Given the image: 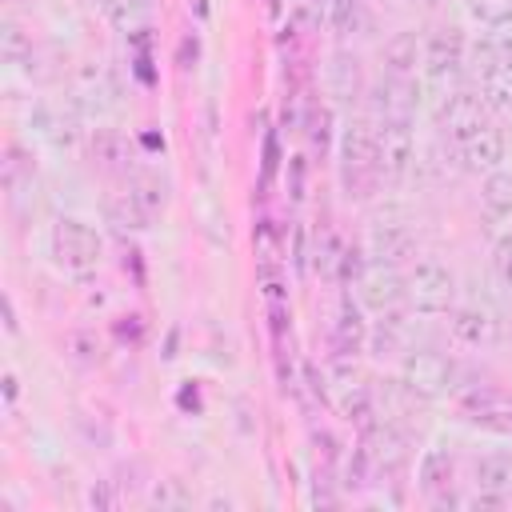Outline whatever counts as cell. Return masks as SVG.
Listing matches in <instances>:
<instances>
[{"mask_svg": "<svg viewBox=\"0 0 512 512\" xmlns=\"http://www.w3.org/2000/svg\"><path fill=\"white\" fill-rule=\"evenodd\" d=\"M340 180L348 196L364 200L380 184V164H376V120H348L340 128Z\"/></svg>", "mask_w": 512, "mask_h": 512, "instance_id": "6da1fadb", "label": "cell"}, {"mask_svg": "<svg viewBox=\"0 0 512 512\" xmlns=\"http://www.w3.org/2000/svg\"><path fill=\"white\" fill-rule=\"evenodd\" d=\"M48 248H52V260L76 280H88L100 268V256H104L100 232L80 216H60L48 232Z\"/></svg>", "mask_w": 512, "mask_h": 512, "instance_id": "7a4b0ae2", "label": "cell"}, {"mask_svg": "<svg viewBox=\"0 0 512 512\" xmlns=\"http://www.w3.org/2000/svg\"><path fill=\"white\" fill-rule=\"evenodd\" d=\"M456 384V364L436 348H408L400 356V388L416 400H440Z\"/></svg>", "mask_w": 512, "mask_h": 512, "instance_id": "3957f363", "label": "cell"}, {"mask_svg": "<svg viewBox=\"0 0 512 512\" xmlns=\"http://www.w3.org/2000/svg\"><path fill=\"white\" fill-rule=\"evenodd\" d=\"M468 64V40L460 28H436L424 36V56H420V84L432 92H444L456 84V76Z\"/></svg>", "mask_w": 512, "mask_h": 512, "instance_id": "277c9868", "label": "cell"}, {"mask_svg": "<svg viewBox=\"0 0 512 512\" xmlns=\"http://www.w3.org/2000/svg\"><path fill=\"white\" fill-rule=\"evenodd\" d=\"M404 300L416 308V312H452L456 304V272L444 264V260H416L404 276Z\"/></svg>", "mask_w": 512, "mask_h": 512, "instance_id": "5b68a950", "label": "cell"}, {"mask_svg": "<svg viewBox=\"0 0 512 512\" xmlns=\"http://www.w3.org/2000/svg\"><path fill=\"white\" fill-rule=\"evenodd\" d=\"M420 80H400V76H380L368 88V112L376 124H412L420 112Z\"/></svg>", "mask_w": 512, "mask_h": 512, "instance_id": "8992f818", "label": "cell"}, {"mask_svg": "<svg viewBox=\"0 0 512 512\" xmlns=\"http://www.w3.org/2000/svg\"><path fill=\"white\" fill-rule=\"evenodd\" d=\"M376 164L384 184H400L416 164L412 124H376Z\"/></svg>", "mask_w": 512, "mask_h": 512, "instance_id": "52a82bcc", "label": "cell"}, {"mask_svg": "<svg viewBox=\"0 0 512 512\" xmlns=\"http://www.w3.org/2000/svg\"><path fill=\"white\" fill-rule=\"evenodd\" d=\"M356 300L368 312H376V316L380 312H396L400 304H408L404 300V276H400V268L380 264V260L364 264L360 276H356Z\"/></svg>", "mask_w": 512, "mask_h": 512, "instance_id": "ba28073f", "label": "cell"}, {"mask_svg": "<svg viewBox=\"0 0 512 512\" xmlns=\"http://www.w3.org/2000/svg\"><path fill=\"white\" fill-rule=\"evenodd\" d=\"M488 116H492V108L484 104V96L480 92H468V88H460V92H452V96H444V104H440V132L448 136V140H464V136H472L476 128H484L488 124Z\"/></svg>", "mask_w": 512, "mask_h": 512, "instance_id": "9c48e42d", "label": "cell"}, {"mask_svg": "<svg viewBox=\"0 0 512 512\" xmlns=\"http://www.w3.org/2000/svg\"><path fill=\"white\" fill-rule=\"evenodd\" d=\"M448 332L464 348H488L500 340V316L488 304H452Z\"/></svg>", "mask_w": 512, "mask_h": 512, "instance_id": "30bf717a", "label": "cell"}, {"mask_svg": "<svg viewBox=\"0 0 512 512\" xmlns=\"http://www.w3.org/2000/svg\"><path fill=\"white\" fill-rule=\"evenodd\" d=\"M460 164L468 168V172H496V168H504V152H508V140H504V132L500 128H492V124H484V128H476L472 136H464L460 144Z\"/></svg>", "mask_w": 512, "mask_h": 512, "instance_id": "8fae6325", "label": "cell"}, {"mask_svg": "<svg viewBox=\"0 0 512 512\" xmlns=\"http://www.w3.org/2000/svg\"><path fill=\"white\" fill-rule=\"evenodd\" d=\"M420 56H424V36H416L412 28H404V32H396L392 40H384V48H380V68H384V76L420 80Z\"/></svg>", "mask_w": 512, "mask_h": 512, "instance_id": "7c38bea8", "label": "cell"}, {"mask_svg": "<svg viewBox=\"0 0 512 512\" xmlns=\"http://www.w3.org/2000/svg\"><path fill=\"white\" fill-rule=\"evenodd\" d=\"M416 480H420V488H424L436 504H452V500H456V496H452V480H456V460H452V452H448V448H428V452L420 456Z\"/></svg>", "mask_w": 512, "mask_h": 512, "instance_id": "4fadbf2b", "label": "cell"}, {"mask_svg": "<svg viewBox=\"0 0 512 512\" xmlns=\"http://www.w3.org/2000/svg\"><path fill=\"white\" fill-rule=\"evenodd\" d=\"M480 204H484V216L496 228V236L512 232V168H496V172L484 176Z\"/></svg>", "mask_w": 512, "mask_h": 512, "instance_id": "5bb4252c", "label": "cell"}, {"mask_svg": "<svg viewBox=\"0 0 512 512\" xmlns=\"http://www.w3.org/2000/svg\"><path fill=\"white\" fill-rule=\"evenodd\" d=\"M472 480H476V492H484L496 504H504L512 496V452L508 448L484 452L476 460V468H472Z\"/></svg>", "mask_w": 512, "mask_h": 512, "instance_id": "9a60e30c", "label": "cell"}, {"mask_svg": "<svg viewBox=\"0 0 512 512\" xmlns=\"http://www.w3.org/2000/svg\"><path fill=\"white\" fill-rule=\"evenodd\" d=\"M412 252H416V236L408 224H376L368 236V256L380 264L400 268L404 260H412Z\"/></svg>", "mask_w": 512, "mask_h": 512, "instance_id": "2e32d148", "label": "cell"}, {"mask_svg": "<svg viewBox=\"0 0 512 512\" xmlns=\"http://www.w3.org/2000/svg\"><path fill=\"white\" fill-rule=\"evenodd\" d=\"M364 344H368V324L360 316V304L356 300H340V312H336V324H332L336 356H356Z\"/></svg>", "mask_w": 512, "mask_h": 512, "instance_id": "e0dca14e", "label": "cell"}, {"mask_svg": "<svg viewBox=\"0 0 512 512\" xmlns=\"http://www.w3.org/2000/svg\"><path fill=\"white\" fill-rule=\"evenodd\" d=\"M464 412L472 424H480L488 432H512V400H504L496 392H476L472 400H464Z\"/></svg>", "mask_w": 512, "mask_h": 512, "instance_id": "ac0fdd59", "label": "cell"}, {"mask_svg": "<svg viewBox=\"0 0 512 512\" xmlns=\"http://www.w3.org/2000/svg\"><path fill=\"white\" fill-rule=\"evenodd\" d=\"M480 96L492 112H512V56L480 68Z\"/></svg>", "mask_w": 512, "mask_h": 512, "instance_id": "d6986e66", "label": "cell"}, {"mask_svg": "<svg viewBox=\"0 0 512 512\" xmlns=\"http://www.w3.org/2000/svg\"><path fill=\"white\" fill-rule=\"evenodd\" d=\"M148 504L160 508V512H176V508H192V488L176 476H164V480H152L148 488Z\"/></svg>", "mask_w": 512, "mask_h": 512, "instance_id": "ffe728a7", "label": "cell"}, {"mask_svg": "<svg viewBox=\"0 0 512 512\" xmlns=\"http://www.w3.org/2000/svg\"><path fill=\"white\" fill-rule=\"evenodd\" d=\"M464 12L480 28H500L512 24V0H464Z\"/></svg>", "mask_w": 512, "mask_h": 512, "instance_id": "44dd1931", "label": "cell"}, {"mask_svg": "<svg viewBox=\"0 0 512 512\" xmlns=\"http://www.w3.org/2000/svg\"><path fill=\"white\" fill-rule=\"evenodd\" d=\"M340 412H344L348 420H356L360 428H372V396H368V388H364V384H344V392H340Z\"/></svg>", "mask_w": 512, "mask_h": 512, "instance_id": "7402d4cb", "label": "cell"}, {"mask_svg": "<svg viewBox=\"0 0 512 512\" xmlns=\"http://www.w3.org/2000/svg\"><path fill=\"white\" fill-rule=\"evenodd\" d=\"M128 192L136 196V204L148 212V216H156L160 208H164V184H160V176H136L132 184H128Z\"/></svg>", "mask_w": 512, "mask_h": 512, "instance_id": "603a6c76", "label": "cell"}, {"mask_svg": "<svg viewBox=\"0 0 512 512\" xmlns=\"http://www.w3.org/2000/svg\"><path fill=\"white\" fill-rule=\"evenodd\" d=\"M492 276L500 288L512 292V232H500L492 240Z\"/></svg>", "mask_w": 512, "mask_h": 512, "instance_id": "cb8c5ba5", "label": "cell"}, {"mask_svg": "<svg viewBox=\"0 0 512 512\" xmlns=\"http://www.w3.org/2000/svg\"><path fill=\"white\" fill-rule=\"evenodd\" d=\"M4 56H8V64H20L24 56H32V40H28L12 20L4 24Z\"/></svg>", "mask_w": 512, "mask_h": 512, "instance_id": "d4e9b609", "label": "cell"}, {"mask_svg": "<svg viewBox=\"0 0 512 512\" xmlns=\"http://www.w3.org/2000/svg\"><path fill=\"white\" fill-rule=\"evenodd\" d=\"M348 68H356V60H344V56H340V60L332 64V88H336V96H344V100H348V96L356 92V84H360V72L348 76Z\"/></svg>", "mask_w": 512, "mask_h": 512, "instance_id": "484cf974", "label": "cell"}, {"mask_svg": "<svg viewBox=\"0 0 512 512\" xmlns=\"http://www.w3.org/2000/svg\"><path fill=\"white\" fill-rule=\"evenodd\" d=\"M360 20V4L356 0H332V24L336 32H352Z\"/></svg>", "mask_w": 512, "mask_h": 512, "instance_id": "4316f807", "label": "cell"}, {"mask_svg": "<svg viewBox=\"0 0 512 512\" xmlns=\"http://www.w3.org/2000/svg\"><path fill=\"white\" fill-rule=\"evenodd\" d=\"M88 504H92V508H116V504H120V496H116V492H112V484L104 480L100 488H92V492H88Z\"/></svg>", "mask_w": 512, "mask_h": 512, "instance_id": "83f0119b", "label": "cell"}, {"mask_svg": "<svg viewBox=\"0 0 512 512\" xmlns=\"http://www.w3.org/2000/svg\"><path fill=\"white\" fill-rule=\"evenodd\" d=\"M16 392H20V380H16V372H4V400L12 404V400H16Z\"/></svg>", "mask_w": 512, "mask_h": 512, "instance_id": "f1b7e54d", "label": "cell"}, {"mask_svg": "<svg viewBox=\"0 0 512 512\" xmlns=\"http://www.w3.org/2000/svg\"><path fill=\"white\" fill-rule=\"evenodd\" d=\"M4 324H8V332H16V308H12V300H4Z\"/></svg>", "mask_w": 512, "mask_h": 512, "instance_id": "f546056e", "label": "cell"}]
</instances>
